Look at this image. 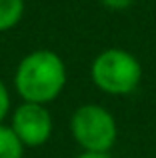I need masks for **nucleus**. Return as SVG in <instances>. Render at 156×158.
I'll list each match as a JSON object with an SVG mask.
<instances>
[{"mask_svg":"<svg viewBox=\"0 0 156 158\" xmlns=\"http://www.w3.org/2000/svg\"><path fill=\"white\" fill-rule=\"evenodd\" d=\"M66 84V66L54 50L38 48L18 62L14 88L22 102L44 104L56 100Z\"/></svg>","mask_w":156,"mask_h":158,"instance_id":"nucleus-1","label":"nucleus"},{"mask_svg":"<svg viewBox=\"0 0 156 158\" xmlns=\"http://www.w3.org/2000/svg\"><path fill=\"white\" fill-rule=\"evenodd\" d=\"M90 76L96 88L112 96H124L138 88L142 66L138 58L122 48H106L92 60Z\"/></svg>","mask_w":156,"mask_h":158,"instance_id":"nucleus-2","label":"nucleus"},{"mask_svg":"<svg viewBox=\"0 0 156 158\" xmlns=\"http://www.w3.org/2000/svg\"><path fill=\"white\" fill-rule=\"evenodd\" d=\"M70 132L84 152L108 154L118 136L114 116L100 104H82L72 112Z\"/></svg>","mask_w":156,"mask_h":158,"instance_id":"nucleus-3","label":"nucleus"},{"mask_svg":"<svg viewBox=\"0 0 156 158\" xmlns=\"http://www.w3.org/2000/svg\"><path fill=\"white\" fill-rule=\"evenodd\" d=\"M12 130L20 138L24 146H42L52 136V116L44 104L34 102H22L12 114Z\"/></svg>","mask_w":156,"mask_h":158,"instance_id":"nucleus-4","label":"nucleus"},{"mask_svg":"<svg viewBox=\"0 0 156 158\" xmlns=\"http://www.w3.org/2000/svg\"><path fill=\"white\" fill-rule=\"evenodd\" d=\"M24 144L12 130V126L0 124V158H22L24 156Z\"/></svg>","mask_w":156,"mask_h":158,"instance_id":"nucleus-5","label":"nucleus"},{"mask_svg":"<svg viewBox=\"0 0 156 158\" xmlns=\"http://www.w3.org/2000/svg\"><path fill=\"white\" fill-rule=\"evenodd\" d=\"M24 16V0H0V32L14 28Z\"/></svg>","mask_w":156,"mask_h":158,"instance_id":"nucleus-6","label":"nucleus"},{"mask_svg":"<svg viewBox=\"0 0 156 158\" xmlns=\"http://www.w3.org/2000/svg\"><path fill=\"white\" fill-rule=\"evenodd\" d=\"M10 112V92H8L6 84L0 80V124Z\"/></svg>","mask_w":156,"mask_h":158,"instance_id":"nucleus-7","label":"nucleus"},{"mask_svg":"<svg viewBox=\"0 0 156 158\" xmlns=\"http://www.w3.org/2000/svg\"><path fill=\"white\" fill-rule=\"evenodd\" d=\"M100 2L110 10H126L134 4V0H100Z\"/></svg>","mask_w":156,"mask_h":158,"instance_id":"nucleus-8","label":"nucleus"},{"mask_svg":"<svg viewBox=\"0 0 156 158\" xmlns=\"http://www.w3.org/2000/svg\"><path fill=\"white\" fill-rule=\"evenodd\" d=\"M76 158H112L110 154H100V152H82Z\"/></svg>","mask_w":156,"mask_h":158,"instance_id":"nucleus-9","label":"nucleus"}]
</instances>
